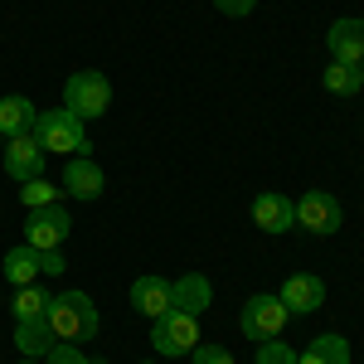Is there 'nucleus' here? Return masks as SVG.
I'll use <instances>...</instances> for the list:
<instances>
[{
    "mask_svg": "<svg viewBox=\"0 0 364 364\" xmlns=\"http://www.w3.org/2000/svg\"><path fill=\"white\" fill-rule=\"evenodd\" d=\"M49 331L54 340H68V345H83V340L97 336V306H92V296L83 291H63L49 301Z\"/></svg>",
    "mask_w": 364,
    "mask_h": 364,
    "instance_id": "f257e3e1",
    "label": "nucleus"
},
{
    "mask_svg": "<svg viewBox=\"0 0 364 364\" xmlns=\"http://www.w3.org/2000/svg\"><path fill=\"white\" fill-rule=\"evenodd\" d=\"M34 141L49 151V156H87V132L83 117H73L68 107H49L34 122Z\"/></svg>",
    "mask_w": 364,
    "mask_h": 364,
    "instance_id": "f03ea898",
    "label": "nucleus"
},
{
    "mask_svg": "<svg viewBox=\"0 0 364 364\" xmlns=\"http://www.w3.org/2000/svg\"><path fill=\"white\" fill-rule=\"evenodd\" d=\"M63 107L73 117H102L112 107V83H107V73H97V68H83V73H73L68 83H63Z\"/></svg>",
    "mask_w": 364,
    "mask_h": 364,
    "instance_id": "7ed1b4c3",
    "label": "nucleus"
},
{
    "mask_svg": "<svg viewBox=\"0 0 364 364\" xmlns=\"http://www.w3.org/2000/svg\"><path fill=\"white\" fill-rule=\"evenodd\" d=\"M199 340V316H185V311H166V316H156L151 321V345H156V355H166V360H180V355H190Z\"/></svg>",
    "mask_w": 364,
    "mask_h": 364,
    "instance_id": "20e7f679",
    "label": "nucleus"
},
{
    "mask_svg": "<svg viewBox=\"0 0 364 364\" xmlns=\"http://www.w3.org/2000/svg\"><path fill=\"white\" fill-rule=\"evenodd\" d=\"M291 316H287V306H282V296H267V291H257V296H248L243 301V316H238V331L248 340H277L282 326H287Z\"/></svg>",
    "mask_w": 364,
    "mask_h": 364,
    "instance_id": "39448f33",
    "label": "nucleus"
},
{
    "mask_svg": "<svg viewBox=\"0 0 364 364\" xmlns=\"http://www.w3.org/2000/svg\"><path fill=\"white\" fill-rule=\"evenodd\" d=\"M68 233H73V214H68L63 204H44V209H29V219H25V243H29V248L49 252V248H58V243H63Z\"/></svg>",
    "mask_w": 364,
    "mask_h": 364,
    "instance_id": "423d86ee",
    "label": "nucleus"
},
{
    "mask_svg": "<svg viewBox=\"0 0 364 364\" xmlns=\"http://www.w3.org/2000/svg\"><path fill=\"white\" fill-rule=\"evenodd\" d=\"M296 224L316 233V238H331L340 224H345V209H340L336 195H326V190H306V195L296 199Z\"/></svg>",
    "mask_w": 364,
    "mask_h": 364,
    "instance_id": "0eeeda50",
    "label": "nucleus"
},
{
    "mask_svg": "<svg viewBox=\"0 0 364 364\" xmlns=\"http://www.w3.org/2000/svg\"><path fill=\"white\" fill-rule=\"evenodd\" d=\"M44 156H49V151H44V146L34 141V132H29V136H10L0 166H5V175H10L15 185H29V180L44 175Z\"/></svg>",
    "mask_w": 364,
    "mask_h": 364,
    "instance_id": "6e6552de",
    "label": "nucleus"
},
{
    "mask_svg": "<svg viewBox=\"0 0 364 364\" xmlns=\"http://www.w3.org/2000/svg\"><path fill=\"white\" fill-rule=\"evenodd\" d=\"M282 306H287V316H311V311L326 306V282L311 277V272H291V277L282 282Z\"/></svg>",
    "mask_w": 364,
    "mask_h": 364,
    "instance_id": "1a4fd4ad",
    "label": "nucleus"
},
{
    "mask_svg": "<svg viewBox=\"0 0 364 364\" xmlns=\"http://www.w3.org/2000/svg\"><path fill=\"white\" fill-rule=\"evenodd\" d=\"M326 44H331V63H355L360 68L364 63V20H355V15L336 20L331 34H326Z\"/></svg>",
    "mask_w": 364,
    "mask_h": 364,
    "instance_id": "9d476101",
    "label": "nucleus"
},
{
    "mask_svg": "<svg viewBox=\"0 0 364 364\" xmlns=\"http://www.w3.org/2000/svg\"><path fill=\"white\" fill-rule=\"evenodd\" d=\"M170 301H175V311H185V316H204L209 301H214V282L204 277V272H185V277L170 282Z\"/></svg>",
    "mask_w": 364,
    "mask_h": 364,
    "instance_id": "9b49d317",
    "label": "nucleus"
},
{
    "mask_svg": "<svg viewBox=\"0 0 364 364\" xmlns=\"http://www.w3.org/2000/svg\"><path fill=\"white\" fill-rule=\"evenodd\" d=\"M102 185H107L102 166H92L87 156H68V166H63V195H73V199H97V195H102Z\"/></svg>",
    "mask_w": 364,
    "mask_h": 364,
    "instance_id": "f8f14e48",
    "label": "nucleus"
},
{
    "mask_svg": "<svg viewBox=\"0 0 364 364\" xmlns=\"http://www.w3.org/2000/svg\"><path fill=\"white\" fill-rule=\"evenodd\" d=\"M252 224L262 228V233H287V228H296V199L257 195L252 199Z\"/></svg>",
    "mask_w": 364,
    "mask_h": 364,
    "instance_id": "ddd939ff",
    "label": "nucleus"
},
{
    "mask_svg": "<svg viewBox=\"0 0 364 364\" xmlns=\"http://www.w3.org/2000/svg\"><path fill=\"white\" fill-rule=\"evenodd\" d=\"M132 306L141 311V316H166V311H175V301H170V282L156 277V272H146V277L132 282Z\"/></svg>",
    "mask_w": 364,
    "mask_h": 364,
    "instance_id": "4468645a",
    "label": "nucleus"
},
{
    "mask_svg": "<svg viewBox=\"0 0 364 364\" xmlns=\"http://www.w3.org/2000/svg\"><path fill=\"white\" fill-rule=\"evenodd\" d=\"M34 122H39V107L29 97H20V92L0 97V136H29Z\"/></svg>",
    "mask_w": 364,
    "mask_h": 364,
    "instance_id": "2eb2a0df",
    "label": "nucleus"
},
{
    "mask_svg": "<svg viewBox=\"0 0 364 364\" xmlns=\"http://www.w3.org/2000/svg\"><path fill=\"white\" fill-rule=\"evenodd\" d=\"M15 345H20L25 360H44L58 345L54 331H49V316H39V321H15Z\"/></svg>",
    "mask_w": 364,
    "mask_h": 364,
    "instance_id": "dca6fc26",
    "label": "nucleus"
},
{
    "mask_svg": "<svg viewBox=\"0 0 364 364\" xmlns=\"http://www.w3.org/2000/svg\"><path fill=\"white\" fill-rule=\"evenodd\" d=\"M0 272H5V282H15V287H29V282H39V248H29V243H20V248L5 252V262H0Z\"/></svg>",
    "mask_w": 364,
    "mask_h": 364,
    "instance_id": "f3484780",
    "label": "nucleus"
},
{
    "mask_svg": "<svg viewBox=\"0 0 364 364\" xmlns=\"http://www.w3.org/2000/svg\"><path fill=\"white\" fill-rule=\"evenodd\" d=\"M296 364H350V340L345 336H316L306 355H296Z\"/></svg>",
    "mask_w": 364,
    "mask_h": 364,
    "instance_id": "a211bd4d",
    "label": "nucleus"
},
{
    "mask_svg": "<svg viewBox=\"0 0 364 364\" xmlns=\"http://www.w3.org/2000/svg\"><path fill=\"white\" fill-rule=\"evenodd\" d=\"M49 301H54V296H49L44 287H34V282H29V287L15 291V301H10V306H15V321H39V316H49Z\"/></svg>",
    "mask_w": 364,
    "mask_h": 364,
    "instance_id": "6ab92c4d",
    "label": "nucleus"
},
{
    "mask_svg": "<svg viewBox=\"0 0 364 364\" xmlns=\"http://www.w3.org/2000/svg\"><path fill=\"white\" fill-rule=\"evenodd\" d=\"M321 83H326V92H336V97H355V92H364L355 63H331V68L321 73Z\"/></svg>",
    "mask_w": 364,
    "mask_h": 364,
    "instance_id": "aec40b11",
    "label": "nucleus"
},
{
    "mask_svg": "<svg viewBox=\"0 0 364 364\" xmlns=\"http://www.w3.org/2000/svg\"><path fill=\"white\" fill-rule=\"evenodd\" d=\"M20 199H25V209H44V204H58V190L44 185V175H39V180L20 185Z\"/></svg>",
    "mask_w": 364,
    "mask_h": 364,
    "instance_id": "412c9836",
    "label": "nucleus"
},
{
    "mask_svg": "<svg viewBox=\"0 0 364 364\" xmlns=\"http://www.w3.org/2000/svg\"><path fill=\"white\" fill-rule=\"evenodd\" d=\"M257 364H296V350L282 340H262L257 345Z\"/></svg>",
    "mask_w": 364,
    "mask_h": 364,
    "instance_id": "4be33fe9",
    "label": "nucleus"
},
{
    "mask_svg": "<svg viewBox=\"0 0 364 364\" xmlns=\"http://www.w3.org/2000/svg\"><path fill=\"white\" fill-rule=\"evenodd\" d=\"M44 364H87V355H83V345H68V340H58L54 350L44 355Z\"/></svg>",
    "mask_w": 364,
    "mask_h": 364,
    "instance_id": "5701e85b",
    "label": "nucleus"
},
{
    "mask_svg": "<svg viewBox=\"0 0 364 364\" xmlns=\"http://www.w3.org/2000/svg\"><path fill=\"white\" fill-rule=\"evenodd\" d=\"M190 360H195V364H233V355H228L224 345H195Z\"/></svg>",
    "mask_w": 364,
    "mask_h": 364,
    "instance_id": "b1692460",
    "label": "nucleus"
},
{
    "mask_svg": "<svg viewBox=\"0 0 364 364\" xmlns=\"http://www.w3.org/2000/svg\"><path fill=\"white\" fill-rule=\"evenodd\" d=\"M252 5H257V0H214V10H219V15H228V20L252 15Z\"/></svg>",
    "mask_w": 364,
    "mask_h": 364,
    "instance_id": "393cba45",
    "label": "nucleus"
},
{
    "mask_svg": "<svg viewBox=\"0 0 364 364\" xmlns=\"http://www.w3.org/2000/svg\"><path fill=\"white\" fill-rule=\"evenodd\" d=\"M39 267H44L49 277H58V272L68 267V257H63V252H58V248H49V252H39Z\"/></svg>",
    "mask_w": 364,
    "mask_h": 364,
    "instance_id": "a878e982",
    "label": "nucleus"
},
{
    "mask_svg": "<svg viewBox=\"0 0 364 364\" xmlns=\"http://www.w3.org/2000/svg\"><path fill=\"white\" fill-rule=\"evenodd\" d=\"M360 83H364V63H360Z\"/></svg>",
    "mask_w": 364,
    "mask_h": 364,
    "instance_id": "bb28decb",
    "label": "nucleus"
},
{
    "mask_svg": "<svg viewBox=\"0 0 364 364\" xmlns=\"http://www.w3.org/2000/svg\"><path fill=\"white\" fill-rule=\"evenodd\" d=\"M25 364H44V360H25Z\"/></svg>",
    "mask_w": 364,
    "mask_h": 364,
    "instance_id": "cd10ccee",
    "label": "nucleus"
},
{
    "mask_svg": "<svg viewBox=\"0 0 364 364\" xmlns=\"http://www.w3.org/2000/svg\"><path fill=\"white\" fill-rule=\"evenodd\" d=\"M141 364H156V360H141Z\"/></svg>",
    "mask_w": 364,
    "mask_h": 364,
    "instance_id": "c85d7f7f",
    "label": "nucleus"
}]
</instances>
